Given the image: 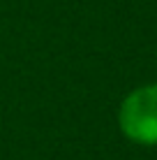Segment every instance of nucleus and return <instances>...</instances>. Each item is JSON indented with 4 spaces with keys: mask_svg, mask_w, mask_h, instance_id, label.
I'll use <instances>...</instances> for the list:
<instances>
[{
    "mask_svg": "<svg viewBox=\"0 0 157 160\" xmlns=\"http://www.w3.org/2000/svg\"><path fill=\"white\" fill-rule=\"evenodd\" d=\"M118 125L127 139L143 146L157 144V84L132 91L118 109Z\"/></svg>",
    "mask_w": 157,
    "mask_h": 160,
    "instance_id": "nucleus-1",
    "label": "nucleus"
}]
</instances>
